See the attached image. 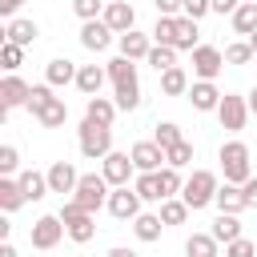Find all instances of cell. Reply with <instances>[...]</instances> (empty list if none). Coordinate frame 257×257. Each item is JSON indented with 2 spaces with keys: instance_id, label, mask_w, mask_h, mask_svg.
Returning a JSON list of instances; mask_svg holds the SVG:
<instances>
[{
  "instance_id": "obj_1",
  "label": "cell",
  "mask_w": 257,
  "mask_h": 257,
  "mask_svg": "<svg viewBox=\"0 0 257 257\" xmlns=\"http://www.w3.org/2000/svg\"><path fill=\"white\" fill-rule=\"evenodd\" d=\"M108 80H112V100L120 112H133L141 108V80H137V60L128 56H112L108 64Z\"/></svg>"
},
{
  "instance_id": "obj_2",
  "label": "cell",
  "mask_w": 257,
  "mask_h": 257,
  "mask_svg": "<svg viewBox=\"0 0 257 257\" xmlns=\"http://www.w3.org/2000/svg\"><path fill=\"white\" fill-rule=\"evenodd\" d=\"M76 145H80V157L88 161H104L112 153V124H96V120H80L76 128Z\"/></svg>"
},
{
  "instance_id": "obj_3",
  "label": "cell",
  "mask_w": 257,
  "mask_h": 257,
  "mask_svg": "<svg viewBox=\"0 0 257 257\" xmlns=\"http://www.w3.org/2000/svg\"><path fill=\"white\" fill-rule=\"evenodd\" d=\"M249 145L245 141H225L221 149H217V161H221V173H225V181H233V185H245L249 177H253V165H249Z\"/></svg>"
},
{
  "instance_id": "obj_4",
  "label": "cell",
  "mask_w": 257,
  "mask_h": 257,
  "mask_svg": "<svg viewBox=\"0 0 257 257\" xmlns=\"http://www.w3.org/2000/svg\"><path fill=\"white\" fill-rule=\"evenodd\" d=\"M217 189H221V181H217L213 169H193V177L185 181L181 197H185V205L197 213V209H209V205L217 201Z\"/></svg>"
},
{
  "instance_id": "obj_5",
  "label": "cell",
  "mask_w": 257,
  "mask_h": 257,
  "mask_svg": "<svg viewBox=\"0 0 257 257\" xmlns=\"http://www.w3.org/2000/svg\"><path fill=\"white\" fill-rule=\"evenodd\" d=\"M60 221H64V229H68V241H76V245H88V241L96 237V217H92L76 197H68V201L60 205Z\"/></svg>"
},
{
  "instance_id": "obj_6",
  "label": "cell",
  "mask_w": 257,
  "mask_h": 257,
  "mask_svg": "<svg viewBox=\"0 0 257 257\" xmlns=\"http://www.w3.org/2000/svg\"><path fill=\"white\" fill-rule=\"evenodd\" d=\"M108 193H112V185L104 181V173H80V181H76V201L88 209V213H96L100 205H108Z\"/></svg>"
},
{
  "instance_id": "obj_7",
  "label": "cell",
  "mask_w": 257,
  "mask_h": 257,
  "mask_svg": "<svg viewBox=\"0 0 257 257\" xmlns=\"http://www.w3.org/2000/svg\"><path fill=\"white\" fill-rule=\"evenodd\" d=\"M60 237H68V229H64V221H60V213H48V217H36V221H32V229H28V241H32V249H40V253H48V249H56V245H60Z\"/></svg>"
},
{
  "instance_id": "obj_8",
  "label": "cell",
  "mask_w": 257,
  "mask_h": 257,
  "mask_svg": "<svg viewBox=\"0 0 257 257\" xmlns=\"http://www.w3.org/2000/svg\"><path fill=\"white\" fill-rule=\"evenodd\" d=\"M249 100L241 96V92H225L221 96V104H217V120H221V128L225 133H241L245 124H249Z\"/></svg>"
},
{
  "instance_id": "obj_9",
  "label": "cell",
  "mask_w": 257,
  "mask_h": 257,
  "mask_svg": "<svg viewBox=\"0 0 257 257\" xmlns=\"http://www.w3.org/2000/svg\"><path fill=\"white\" fill-rule=\"evenodd\" d=\"M225 68V52L213 48V44H197L193 48V76L197 80H217Z\"/></svg>"
},
{
  "instance_id": "obj_10",
  "label": "cell",
  "mask_w": 257,
  "mask_h": 257,
  "mask_svg": "<svg viewBox=\"0 0 257 257\" xmlns=\"http://www.w3.org/2000/svg\"><path fill=\"white\" fill-rule=\"evenodd\" d=\"M100 173H104V181L116 189V185H128V181L137 177V165H133L128 153H116V149H112V153L100 161Z\"/></svg>"
},
{
  "instance_id": "obj_11",
  "label": "cell",
  "mask_w": 257,
  "mask_h": 257,
  "mask_svg": "<svg viewBox=\"0 0 257 257\" xmlns=\"http://www.w3.org/2000/svg\"><path fill=\"white\" fill-rule=\"evenodd\" d=\"M116 221H133L137 213H141V197H137V189L133 185H116L112 193H108V205H104Z\"/></svg>"
},
{
  "instance_id": "obj_12",
  "label": "cell",
  "mask_w": 257,
  "mask_h": 257,
  "mask_svg": "<svg viewBox=\"0 0 257 257\" xmlns=\"http://www.w3.org/2000/svg\"><path fill=\"white\" fill-rule=\"evenodd\" d=\"M100 20L120 36V32H133L137 28V12H133V0H108L104 4V12H100Z\"/></svg>"
},
{
  "instance_id": "obj_13",
  "label": "cell",
  "mask_w": 257,
  "mask_h": 257,
  "mask_svg": "<svg viewBox=\"0 0 257 257\" xmlns=\"http://www.w3.org/2000/svg\"><path fill=\"white\" fill-rule=\"evenodd\" d=\"M128 157H133L137 173H157V169H165V149H161L157 141H137V145L128 149Z\"/></svg>"
},
{
  "instance_id": "obj_14",
  "label": "cell",
  "mask_w": 257,
  "mask_h": 257,
  "mask_svg": "<svg viewBox=\"0 0 257 257\" xmlns=\"http://www.w3.org/2000/svg\"><path fill=\"white\" fill-rule=\"evenodd\" d=\"M28 92H32V84H24L16 72H8L4 80H0V108H28Z\"/></svg>"
},
{
  "instance_id": "obj_15",
  "label": "cell",
  "mask_w": 257,
  "mask_h": 257,
  "mask_svg": "<svg viewBox=\"0 0 257 257\" xmlns=\"http://www.w3.org/2000/svg\"><path fill=\"white\" fill-rule=\"evenodd\" d=\"M185 96H189V104H193L197 112H217V104H221V96H225V92H221L213 80H193Z\"/></svg>"
},
{
  "instance_id": "obj_16",
  "label": "cell",
  "mask_w": 257,
  "mask_h": 257,
  "mask_svg": "<svg viewBox=\"0 0 257 257\" xmlns=\"http://www.w3.org/2000/svg\"><path fill=\"white\" fill-rule=\"evenodd\" d=\"M4 40H12V44H20V48H28V44H36V40H40V24H36V20H28V16H12V20H4Z\"/></svg>"
},
{
  "instance_id": "obj_17",
  "label": "cell",
  "mask_w": 257,
  "mask_h": 257,
  "mask_svg": "<svg viewBox=\"0 0 257 257\" xmlns=\"http://www.w3.org/2000/svg\"><path fill=\"white\" fill-rule=\"evenodd\" d=\"M112 36H116V32H112V28H108V24L100 20V16H96V20H84V24H80V44H84L88 52H104V48L112 44Z\"/></svg>"
},
{
  "instance_id": "obj_18",
  "label": "cell",
  "mask_w": 257,
  "mask_h": 257,
  "mask_svg": "<svg viewBox=\"0 0 257 257\" xmlns=\"http://www.w3.org/2000/svg\"><path fill=\"white\" fill-rule=\"evenodd\" d=\"M76 181H80V173H76L68 161H52V165H48V189H52V193H60V197L68 193V197H72V193H76Z\"/></svg>"
},
{
  "instance_id": "obj_19",
  "label": "cell",
  "mask_w": 257,
  "mask_h": 257,
  "mask_svg": "<svg viewBox=\"0 0 257 257\" xmlns=\"http://www.w3.org/2000/svg\"><path fill=\"white\" fill-rule=\"evenodd\" d=\"M116 48H120V56H128V60H145L149 48H153V36L133 28V32H120V36H116Z\"/></svg>"
},
{
  "instance_id": "obj_20",
  "label": "cell",
  "mask_w": 257,
  "mask_h": 257,
  "mask_svg": "<svg viewBox=\"0 0 257 257\" xmlns=\"http://www.w3.org/2000/svg\"><path fill=\"white\" fill-rule=\"evenodd\" d=\"M76 72H80V64H72L68 56H52V60L44 64V80H48L52 88H60V84H76Z\"/></svg>"
},
{
  "instance_id": "obj_21",
  "label": "cell",
  "mask_w": 257,
  "mask_h": 257,
  "mask_svg": "<svg viewBox=\"0 0 257 257\" xmlns=\"http://www.w3.org/2000/svg\"><path fill=\"white\" fill-rule=\"evenodd\" d=\"M213 205H217V213H237V217L249 209L245 189H241V185H233V181H225V185L217 189V201H213Z\"/></svg>"
},
{
  "instance_id": "obj_22",
  "label": "cell",
  "mask_w": 257,
  "mask_h": 257,
  "mask_svg": "<svg viewBox=\"0 0 257 257\" xmlns=\"http://www.w3.org/2000/svg\"><path fill=\"white\" fill-rule=\"evenodd\" d=\"M104 80H108V68H100V64H80V72H76V88L84 96H100Z\"/></svg>"
},
{
  "instance_id": "obj_23",
  "label": "cell",
  "mask_w": 257,
  "mask_h": 257,
  "mask_svg": "<svg viewBox=\"0 0 257 257\" xmlns=\"http://www.w3.org/2000/svg\"><path fill=\"white\" fill-rule=\"evenodd\" d=\"M161 229H165L161 213H137V217H133V233H137V241H141V245L161 241Z\"/></svg>"
},
{
  "instance_id": "obj_24",
  "label": "cell",
  "mask_w": 257,
  "mask_h": 257,
  "mask_svg": "<svg viewBox=\"0 0 257 257\" xmlns=\"http://www.w3.org/2000/svg\"><path fill=\"white\" fill-rule=\"evenodd\" d=\"M32 116H36V124H40V128H60V124L68 120V104H64L60 96H52V100H48V104H40Z\"/></svg>"
},
{
  "instance_id": "obj_25",
  "label": "cell",
  "mask_w": 257,
  "mask_h": 257,
  "mask_svg": "<svg viewBox=\"0 0 257 257\" xmlns=\"http://www.w3.org/2000/svg\"><path fill=\"white\" fill-rule=\"evenodd\" d=\"M16 181H20V189H24V197L28 201H44L52 189H48V173H36V169H24V173H16Z\"/></svg>"
},
{
  "instance_id": "obj_26",
  "label": "cell",
  "mask_w": 257,
  "mask_h": 257,
  "mask_svg": "<svg viewBox=\"0 0 257 257\" xmlns=\"http://www.w3.org/2000/svg\"><path fill=\"white\" fill-rule=\"evenodd\" d=\"M201 20H193V16H177V52H193L197 44H201V28H197Z\"/></svg>"
},
{
  "instance_id": "obj_27",
  "label": "cell",
  "mask_w": 257,
  "mask_h": 257,
  "mask_svg": "<svg viewBox=\"0 0 257 257\" xmlns=\"http://www.w3.org/2000/svg\"><path fill=\"white\" fill-rule=\"evenodd\" d=\"M229 24H233V32H237V36L257 32V0H241V4H237V12L229 16Z\"/></svg>"
},
{
  "instance_id": "obj_28",
  "label": "cell",
  "mask_w": 257,
  "mask_h": 257,
  "mask_svg": "<svg viewBox=\"0 0 257 257\" xmlns=\"http://www.w3.org/2000/svg\"><path fill=\"white\" fill-rule=\"evenodd\" d=\"M189 84H193V80H189V72H185L181 64H173V68L161 72V92H165V96H185Z\"/></svg>"
},
{
  "instance_id": "obj_29",
  "label": "cell",
  "mask_w": 257,
  "mask_h": 257,
  "mask_svg": "<svg viewBox=\"0 0 257 257\" xmlns=\"http://www.w3.org/2000/svg\"><path fill=\"white\" fill-rule=\"evenodd\" d=\"M116 100H108V96H88V104H84V116L88 120H96V124H112L116 120Z\"/></svg>"
},
{
  "instance_id": "obj_30",
  "label": "cell",
  "mask_w": 257,
  "mask_h": 257,
  "mask_svg": "<svg viewBox=\"0 0 257 257\" xmlns=\"http://www.w3.org/2000/svg\"><path fill=\"white\" fill-rule=\"evenodd\" d=\"M221 245H229V241H237V237H245L241 233V217L237 213H217V221H213V229H209Z\"/></svg>"
},
{
  "instance_id": "obj_31",
  "label": "cell",
  "mask_w": 257,
  "mask_h": 257,
  "mask_svg": "<svg viewBox=\"0 0 257 257\" xmlns=\"http://www.w3.org/2000/svg\"><path fill=\"white\" fill-rule=\"evenodd\" d=\"M24 201H28V197H24L20 181H16V177H0V209H4V213H16Z\"/></svg>"
},
{
  "instance_id": "obj_32",
  "label": "cell",
  "mask_w": 257,
  "mask_h": 257,
  "mask_svg": "<svg viewBox=\"0 0 257 257\" xmlns=\"http://www.w3.org/2000/svg\"><path fill=\"white\" fill-rule=\"evenodd\" d=\"M189 205H185V197H165L161 201V221H165V229H173V225H185L189 221Z\"/></svg>"
},
{
  "instance_id": "obj_33",
  "label": "cell",
  "mask_w": 257,
  "mask_h": 257,
  "mask_svg": "<svg viewBox=\"0 0 257 257\" xmlns=\"http://www.w3.org/2000/svg\"><path fill=\"white\" fill-rule=\"evenodd\" d=\"M217 237L213 233H193V237H185V257H217Z\"/></svg>"
},
{
  "instance_id": "obj_34",
  "label": "cell",
  "mask_w": 257,
  "mask_h": 257,
  "mask_svg": "<svg viewBox=\"0 0 257 257\" xmlns=\"http://www.w3.org/2000/svg\"><path fill=\"white\" fill-rule=\"evenodd\" d=\"M157 185H161V197H181V189H185V181H181V169H173V165L157 169Z\"/></svg>"
},
{
  "instance_id": "obj_35",
  "label": "cell",
  "mask_w": 257,
  "mask_h": 257,
  "mask_svg": "<svg viewBox=\"0 0 257 257\" xmlns=\"http://www.w3.org/2000/svg\"><path fill=\"white\" fill-rule=\"evenodd\" d=\"M133 189H137L141 201H157V205L165 201V197H161V185H157V173H137V177H133Z\"/></svg>"
},
{
  "instance_id": "obj_36",
  "label": "cell",
  "mask_w": 257,
  "mask_h": 257,
  "mask_svg": "<svg viewBox=\"0 0 257 257\" xmlns=\"http://www.w3.org/2000/svg\"><path fill=\"white\" fill-rule=\"evenodd\" d=\"M149 36H153V44H177V16H157Z\"/></svg>"
},
{
  "instance_id": "obj_37",
  "label": "cell",
  "mask_w": 257,
  "mask_h": 257,
  "mask_svg": "<svg viewBox=\"0 0 257 257\" xmlns=\"http://www.w3.org/2000/svg\"><path fill=\"white\" fill-rule=\"evenodd\" d=\"M145 60H149L157 72H165V68H173V64H177V48H173V44H153Z\"/></svg>"
},
{
  "instance_id": "obj_38",
  "label": "cell",
  "mask_w": 257,
  "mask_h": 257,
  "mask_svg": "<svg viewBox=\"0 0 257 257\" xmlns=\"http://www.w3.org/2000/svg\"><path fill=\"white\" fill-rule=\"evenodd\" d=\"M253 56H257V52H253L249 40H233V44H225V64H237V68H241V64H249Z\"/></svg>"
},
{
  "instance_id": "obj_39",
  "label": "cell",
  "mask_w": 257,
  "mask_h": 257,
  "mask_svg": "<svg viewBox=\"0 0 257 257\" xmlns=\"http://www.w3.org/2000/svg\"><path fill=\"white\" fill-rule=\"evenodd\" d=\"M153 141H157L161 149H173V145H177V141H185V137H181V124H173V120H161V124L153 128Z\"/></svg>"
},
{
  "instance_id": "obj_40",
  "label": "cell",
  "mask_w": 257,
  "mask_h": 257,
  "mask_svg": "<svg viewBox=\"0 0 257 257\" xmlns=\"http://www.w3.org/2000/svg\"><path fill=\"white\" fill-rule=\"evenodd\" d=\"M165 165H173V169L193 165V145H189V141H177L173 149H165Z\"/></svg>"
},
{
  "instance_id": "obj_41",
  "label": "cell",
  "mask_w": 257,
  "mask_h": 257,
  "mask_svg": "<svg viewBox=\"0 0 257 257\" xmlns=\"http://www.w3.org/2000/svg\"><path fill=\"white\" fill-rule=\"evenodd\" d=\"M0 64H4V72H16V68L24 64V48L12 44V40H4V48H0Z\"/></svg>"
},
{
  "instance_id": "obj_42",
  "label": "cell",
  "mask_w": 257,
  "mask_h": 257,
  "mask_svg": "<svg viewBox=\"0 0 257 257\" xmlns=\"http://www.w3.org/2000/svg\"><path fill=\"white\" fill-rule=\"evenodd\" d=\"M20 169V153H16V145H0V177H12Z\"/></svg>"
},
{
  "instance_id": "obj_43",
  "label": "cell",
  "mask_w": 257,
  "mask_h": 257,
  "mask_svg": "<svg viewBox=\"0 0 257 257\" xmlns=\"http://www.w3.org/2000/svg\"><path fill=\"white\" fill-rule=\"evenodd\" d=\"M72 12H76L80 20H96V16L104 12V0H72Z\"/></svg>"
},
{
  "instance_id": "obj_44",
  "label": "cell",
  "mask_w": 257,
  "mask_h": 257,
  "mask_svg": "<svg viewBox=\"0 0 257 257\" xmlns=\"http://www.w3.org/2000/svg\"><path fill=\"white\" fill-rule=\"evenodd\" d=\"M52 100V84L44 80V84H32V92H28V112H36L40 104H48Z\"/></svg>"
},
{
  "instance_id": "obj_45",
  "label": "cell",
  "mask_w": 257,
  "mask_h": 257,
  "mask_svg": "<svg viewBox=\"0 0 257 257\" xmlns=\"http://www.w3.org/2000/svg\"><path fill=\"white\" fill-rule=\"evenodd\" d=\"M225 257H257V245L249 237H237V241L225 245Z\"/></svg>"
},
{
  "instance_id": "obj_46",
  "label": "cell",
  "mask_w": 257,
  "mask_h": 257,
  "mask_svg": "<svg viewBox=\"0 0 257 257\" xmlns=\"http://www.w3.org/2000/svg\"><path fill=\"white\" fill-rule=\"evenodd\" d=\"M213 12V0H185L181 4V16H193V20H205Z\"/></svg>"
},
{
  "instance_id": "obj_47",
  "label": "cell",
  "mask_w": 257,
  "mask_h": 257,
  "mask_svg": "<svg viewBox=\"0 0 257 257\" xmlns=\"http://www.w3.org/2000/svg\"><path fill=\"white\" fill-rule=\"evenodd\" d=\"M181 4H185V0H153L157 16H181Z\"/></svg>"
},
{
  "instance_id": "obj_48",
  "label": "cell",
  "mask_w": 257,
  "mask_h": 257,
  "mask_svg": "<svg viewBox=\"0 0 257 257\" xmlns=\"http://www.w3.org/2000/svg\"><path fill=\"white\" fill-rule=\"evenodd\" d=\"M241 189H245V201H249V209H257V177H249Z\"/></svg>"
},
{
  "instance_id": "obj_49",
  "label": "cell",
  "mask_w": 257,
  "mask_h": 257,
  "mask_svg": "<svg viewBox=\"0 0 257 257\" xmlns=\"http://www.w3.org/2000/svg\"><path fill=\"white\" fill-rule=\"evenodd\" d=\"M237 4H241V0H213V12H221V16H233V12H237Z\"/></svg>"
},
{
  "instance_id": "obj_50",
  "label": "cell",
  "mask_w": 257,
  "mask_h": 257,
  "mask_svg": "<svg viewBox=\"0 0 257 257\" xmlns=\"http://www.w3.org/2000/svg\"><path fill=\"white\" fill-rule=\"evenodd\" d=\"M20 4H24V0H0V16H4V20H12V16L20 12Z\"/></svg>"
},
{
  "instance_id": "obj_51",
  "label": "cell",
  "mask_w": 257,
  "mask_h": 257,
  "mask_svg": "<svg viewBox=\"0 0 257 257\" xmlns=\"http://www.w3.org/2000/svg\"><path fill=\"white\" fill-rule=\"evenodd\" d=\"M108 257H141V253H137V249H128V245H112V249H108Z\"/></svg>"
},
{
  "instance_id": "obj_52",
  "label": "cell",
  "mask_w": 257,
  "mask_h": 257,
  "mask_svg": "<svg viewBox=\"0 0 257 257\" xmlns=\"http://www.w3.org/2000/svg\"><path fill=\"white\" fill-rule=\"evenodd\" d=\"M0 257H16V245H12V241H8V237H4V241H0Z\"/></svg>"
},
{
  "instance_id": "obj_53",
  "label": "cell",
  "mask_w": 257,
  "mask_h": 257,
  "mask_svg": "<svg viewBox=\"0 0 257 257\" xmlns=\"http://www.w3.org/2000/svg\"><path fill=\"white\" fill-rule=\"evenodd\" d=\"M245 100H249V112H253V116H257V84H253V88H249V92H245Z\"/></svg>"
},
{
  "instance_id": "obj_54",
  "label": "cell",
  "mask_w": 257,
  "mask_h": 257,
  "mask_svg": "<svg viewBox=\"0 0 257 257\" xmlns=\"http://www.w3.org/2000/svg\"><path fill=\"white\" fill-rule=\"evenodd\" d=\"M245 40H249V44H253V52H257V32H249V36H245Z\"/></svg>"
}]
</instances>
